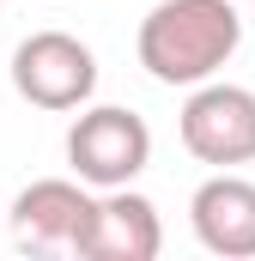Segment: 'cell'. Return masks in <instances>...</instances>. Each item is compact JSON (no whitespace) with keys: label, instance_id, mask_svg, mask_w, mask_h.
<instances>
[{"label":"cell","instance_id":"cell-2","mask_svg":"<svg viewBox=\"0 0 255 261\" xmlns=\"http://www.w3.org/2000/svg\"><path fill=\"white\" fill-rule=\"evenodd\" d=\"M146 164H152L146 116H134L122 103H91V110L73 116V128H67V170L79 182H91L97 195L104 189H128Z\"/></svg>","mask_w":255,"mask_h":261},{"label":"cell","instance_id":"cell-3","mask_svg":"<svg viewBox=\"0 0 255 261\" xmlns=\"http://www.w3.org/2000/svg\"><path fill=\"white\" fill-rule=\"evenodd\" d=\"M12 91L31 110H85L97 91V55L73 37V31H31L12 49Z\"/></svg>","mask_w":255,"mask_h":261},{"label":"cell","instance_id":"cell-7","mask_svg":"<svg viewBox=\"0 0 255 261\" xmlns=\"http://www.w3.org/2000/svg\"><path fill=\"white\" fill-rule=\"evenodd\" d=\"M158 249H164L158 206L146 195H134V182H128V189H104L79 261H158Z\"/></svg>","mask_w":255,"mask_h":261},{"label":"cell","instance_id":"cell-6","mask_svg":"<svg viewBox=\"0 0 255 261\" xmlns=\"http://www.w3.org/2000/svg\"><path fill=\"white\" fill-rule=\"evenodd\" d=\"M189 225L200 237V249H213L225 261H249L255 255V182L237 170L207 176L189 200Z\"/></svg>","mask_w":255,"mask_h":261},{"label":"cell","instance_id":"cell-4","mask_svg":"<svg viewBox=\"0 0 255 261\" xmlns=\"http://www.w3.org/2000/svg\"><path fill=\"white\" fill-rule=\"evenodd\" d=\"M176 134H183L189 158L213 164V170L255 164V91L249 85H225V79L189 85V103L176 116Z\"/></svg>","mask_w":255,"mask_h":261},{"label":"cell","instance_id":"cell-1","mask_svg":"<svg viewBox=\"0 0 255 261\" xmlns=\"http://www.w3.org/2000/svg\"><path fill=\"white\" fill-rule=\"evenodd\" d=\"M237 43H243L237 0H158L134 37L140 67L158 85H207L237 55Z\"/></svg>","mask_w":255,"mask_h":261},{"label":"cell","instance_id":"cell-5","mask_svg":"<svg viewBox=\"0 0 255 261\" xmlns=\"http://www.w3.org/2000/svg\"><path fill=\"white\" fill-rule=\"evenodd\" d=\"M91 213H97V189L79 176H43L12 200V243L24 255H85L91 237Z\"/></svg>","mask_w":255,"mask_h":261}]
</instances>
